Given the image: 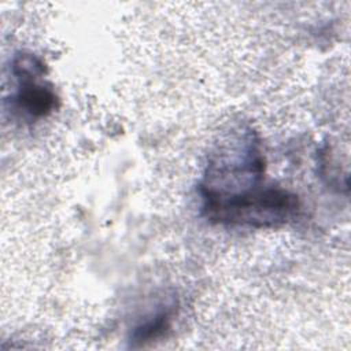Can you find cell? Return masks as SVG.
<instances>
[{"instance_id": "cell-1", "label": "cell", "mask_w": 351, "mask_h": 351, "mask_svg": "<svg viewBox=\"0 0 351 351\" xmlns=\"http://www.w3.org/2000/svg\"><path fill=\"white\" fill-rule=\"evenodd\" d=\"M266 159L261 140L250 126L233 129L207 158L199 195H237L265 184Z\"/></svg>"}, {"instance_id": "cell-2", "label": "cell", "mask_w": 351, "mask_h": 351, "mask_svg": "<svg viewBox=\"0 0 351 351\" xmlns=\"http://www.w3.org/2000/svg\"><path fill=\"white\" fill-rule=\"evenodd\" d=\"M202 215L214 225L271 229L293 221L299 196L278 185H261L237 195H200Z\"/></svg>"}, {"instance_id": "cell-3", "label": "cell", "mask_w": 351, "mask_h": 351, "mask_svg": "<svg viewBox=\"0 0 351 351\" xmlns=\"http://www.w3.org/2000/svg\"><path fill=\"white\" fill-rule=\"evenodd\" d=\"M18 86L11 96L12 107L29 119H41L51 115L60 106V99L51 82L44 77L16 80Z\"/></svg>"}, {"instance_id": "cell-4", "label": "cell", "mask_w": 351, "mask_h": 351, "mask_svg": "<svg viewBox=\"0 0 351 351\" xmlns=\"http://www.w3.org/2000/svg\"><path fill=\"white\" fill-rule=\"evenodd\" d=\"M178 314V302L171 300L170 303L159 306V308L134 326L129 341L132 347H141L149 344L163 336L171 329L173 321Z\"/></svg>"}]
</instances>
